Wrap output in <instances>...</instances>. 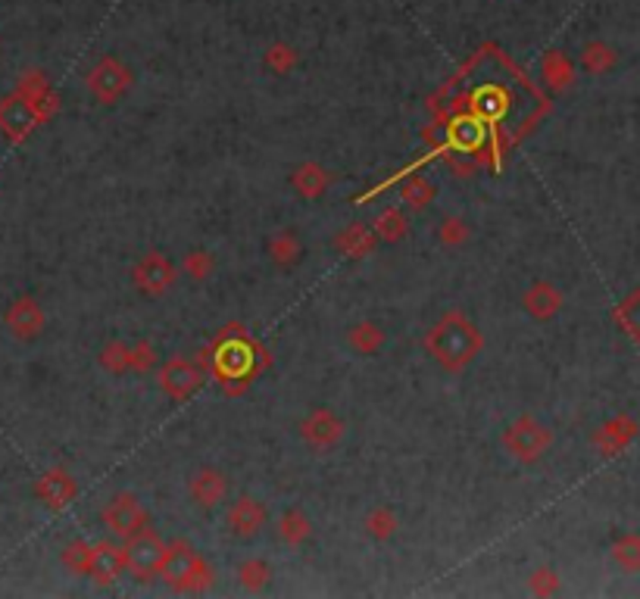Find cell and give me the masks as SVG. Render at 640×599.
<instances>
[{"label": "cell", "instance_id": "7a4b0ae2", "mask_svg": "<svg viewBox=\"0 0 640 599\" xmlns=\"http://www.w3.org/2000/svg\"><path fill=\"white\" fill-rule=\"evenodd\" d=\"M156 575L169 584L179 594H197V590H207L209 581H213V571L209 565L194 553V547L188 543H175V547H166V556H162Z\"/></svg>", "mask_w": 640, "mask_h": 599}, {"label": "cell", "instance_id": "52a82bcc", "mask_svg": "<svg viewBox=\"0 0 640 599\" xmlns=\"http://www.w3.org/2000/svg\"><path fill=\"white\" fill-rule=\"evenodd\" d=\"M172 281H175L172 260L156 253V250L134 265V288L144 290V294H162L166 288H172Z\"/></svg>", "mask_w": 640, "mask_h": 599}, {"label": "cell", "instance_id": "4fadbf2b", "mask_svg": "<svg viewBox=\"0 0 640 599\" xmlns=\"http://www.w3.org/2000/svg\"><path fill=\"white\" fill-rule=\"evenodd\" d=\"M190 496H194V502L200 509H213L219 506L222 500H226L228 493V478L222 472H216V468H203V472H197L194 478H190Z\"/></svg>", "mask_w": 640, "mask_h": 599}, {"label": "cell", "instance_id": "6da1fadb", "mask_svg": "<svg viewBox=\"0 0 640 599\" xmlns=\"http://www.w3.org/2000/svg\"><path fill=\"white\" fill-rule=\"evenodd\" d=\"M428 353L434 356V363H441L447 372L466 369L475 359V353L481 350V335L468 318L462 316H447L428 331Z\"/></svg>", "mask_w": 640, "mask_h": 599}, {"label": "cell", "instance_id": "3957f363", "mask_svg": "<svg viewBox=\"0 0 640 599\" xmlns=\"http://www.w3.org/2000/svg\"><path fill=\"white\" fill-rule=\"evenodd\" d=\"M550 431L541 425V421H534V419H515L513 425L503 431V447L509 449V453L515 456V459H522V462H534V459H541L543 453L550 449Z\"/></svg>", "mask_w": 640, "mask_h": 599}, {"label": "cell", "instance_id": "f1b7e54d", "mask_svg": "<svg viewBox=\"0 0 640 599\" xmlns=\"http://www.w3.org/2000/svg\"><path fill=\"white\" fill-rule=\"evenodd\" d=\"M294 63H297V53H294V47H288V44H272L269 53H265V66L275 72H288Z\"/></svg>", "mask_w": 640, "mask_h": 599}, {"label": "cell", "instance_id": "44dd1931", "mask_svg": "<svg viewBox=\"0 0 640 599\" xmlns=\"http://www.w3.org/2000/svg\"><path fill=\"white\" fill-rule=\"evenodd\" d=\"M350 344L357 353H366V356H372V353L381 350V344H385V335H381L378 325L366 322V325H357V328L350 331Z\"/></svg>", "mask_w": 640, "mask_h": 599}, {"label": "cell", "instance_id": "484cf974", "mask_svg": "<svg viewBox=\"0 0 640 599\" xmlns=\"http://www.w3.org/2000/svg\"><path fill=\"white\" fill-rule=\"evenodd\" d=\"M403 231H406V222H403V216H400L397 209H385V213L378 216V222H376V235L378 237H385V241H400Z\"/></svg>", "mask_w": 640, "mask_h": 599}, {"label": "cell", "instance_id": "603a6c76", "mask_svg": "<svg viewBox=\"0 0 640 599\" xmlns=\"http://www.w3.org/2000/svg\"><path fill=\"white\" fill-rule=\"evenodd\" d=\"M616 66V51L603 41H594V44L584 47V69L588 72H609Z\"/></svg>", "mask_w": 640, "mask_h": 599}, {"label": "cell", "instance_id": "2e32d148", "mask_svg": "<svg viewBox=\"0 0 640 599\" xmlns=\"http://www.w3.org/2000/svg\"><path fill=\"white\" fill-rule=\"evenodd\" d=\"M560 303H562V297L556 294V288L553 284H547V281H537L534 288L525 294V309L534 318H541V322L553 318L556 312H560Z\"/></svg>", "mask_w": 640, "mask_h": 599}, {"label": "cell", "instance_id": "4316f807", "mask_svg": "<svg viewBox=\"0 0 640 599\" xmlns=\"http://www.w3.org/2000/svg\"><path fill=\"white\" fill-rule=\"evenodd\" d=\"M543 75H547L550 85L562 88V85H569V78H571V63L562 57V53H550V57L543 60Z\"/></svg>", "mask_w": 640, "mask_h": 599}, {"label": "cell", "instance_id": "8fae6325", "mask_svg": "<svg viewBox=\"0 0 640 599\" xmlns=\"http://www.w3.org/2000/svg\"><path fill=\"white\" fill-rule=\"evenodd\" d=\"M265 521H269V512L263 509V502L250 500V496H241V500L231 502V509H228V515H226L228 530L235 537H241V540L260 534Z\"/></svg>", "mask_w": 640, "mask_h": 599}, {"label": "cell", "instance_id": "7c38bea8", "mask_svg": "<svg viewBox=\"0 0 640 599\" xmlns=\"http://www.w3.org/2000/svg\"><path fill=\"white\" fill-rule=\"evenodd\" d=\"M301 431H303V438H306V444L310 447L331 449L340 438H344V421H340L338 415L329 412V410H316L310 419L303 421Z\"/></svg>", "mask_w": 640, "mask_h": 599}, {"label": "cell", "instance_id": "30bf717a", "mask_svg": "<svg viewBox=\"0 0 640 599\" xmlns=\"http://www.w3.org/2000/svg\"><path fill=\"white\" fill-rule=\"evenodd\" d=\"M200 384H203V374L197 365H190L188 359H169L160 369V387L172 400H188Z\"/></svg>", "mask_w": 640, "mask_h": 599}, {"label": "cell", "instance_id": "9c48e42d", "mask_svg": "<svg viewBox=\"0 0 640 599\" xmlns=\"http://www.w3.org/2000/svg\"><path fill=\"white\" fill-rule=\"evenodd\" d=\"M6 328H10L13 337L19 340H35L44 328V312L32 297H16L10 306H6Z\"/></svg>", "mask_w": 640, "mask_h": 599}, {"label": "cell", "instance_id": "83f0119b", "mask_svg": "<svg viewBox=\"0 0 640 599\" xmlns=\"http://www.w3.org/2000/svg\"><path fill=\"white\" fill-rule=\"evenodd\" d=\"M431 197H434V188L428 185L425 179H410L403 185V200L410 203V207H415V209L428 207V203H431Z\"/></svg>", "mask_w": 640, "mask_h": 599}, {"label": "cell", "instance_id": "8992f818", "mask_svg": "<svg viewBox=\"0 0 640 599\" xmlns=\"http://www.w3.org/2000/svg\"><path fill=\"white\" fill-rule=\"evenodd\" d=\"M104 524L116 537H132L147 524V512L132 493H116L104 506Z\"/></svg>", "mask_w": 640, "mask_h": 599}, {"label": "cell", "instance_id": "5b68a950", "mask_svg": "<svg viewBox=\"0 0 640 599\" xmlns=\"http://www.w3.org/2000/svg\"><path fill=\"white\" fill-rule=\"evenodd\" d=\"M128 85H132V72L116 57H104L94 66V72L88 75V91H91L100 104H116V100L128 91Z\"/></svg>", "mask_w": 640, "mask_h": 599}, {"label": "cell", "instance_id": "ba28073f", "mask_svg": "<svg viewBox=\"0 0 640 599\" xmlns=\"http://www.w3.org/2000/svg\"><path fill=\"white\" fill-rule=\"evenodd\" d=\"M125 571V547L110 540H100L91 547V568L88 575L94 577V584L100 587H110V584L119 581V575Z\"/></svg>", "mask_w": 640, "mask_h": 599}, {"label": "cell", "instance_id": "5bb4252c", "mask_svg": "<svg viewBox=\"0 0 640 599\" xmlns=\"http://www.w3.org/2000/svg\"><path fill=\"white\" fill-rule=\"evenodd\" d=\"M35 113L29 110L23 97H10V100H0V132L6 134L10 141H23L25 134L32 132L35 125Z\"/></svg>", "mask_w": 640, "mask_h": 599}, {"label": "cell", "instance_id": "7402d4cb", "mask_svg": "<svg viewBox=\"0 0 640 599\" xmlns=\"http://www.w3.org/2000/svg\"><path fill=\"white\" fill-rule=\"evenodd\" d=\"M237 577H241V584L247 590H263L272 581V565L263 559H247L237 568Z\"/></svg>", "mask_w": 640, "mask_h": 599}, {"label": "cell", "instance_id": "4dcf8cb0", "mask_svg": "<svg viewBox=\"0 0 640 599\" xmlns=\"http://www.w3.org/2000/svg\"><path fill=\"white\" fill-rule=\"evenodd\" d=\"M603 438H609V444H616V447L628 444V440L635 438V421H631V419L609 421V425L603 428Z\"/></svg>", "mask_w": 640, "mask_h": 599}, {"label": "cell", "instance_id": "e0dca14e", "mask_svg": "<svg viewBox=\"0 0 640 599\" xmlns=\"http://www.w3.org/2000/svg\"><path fill=\"white\" fill-rule=\"evenodd\" d=\"M338 247L344 250V253H350V256H363V253H369V250L376 247V231L366 228V225H350V228L340 231Z\"/></svg>", "mask_w": 640, "mask_h": 599}, {"label": "cell", "instance_id": "d6986e66", "mask_svg": "<svg viewBox=\"0 0 640 599\" xmlns=\"http://www.w3.org/2000/svg\"><path fill=\"white\" fill-rule=\"evenodd\" d=\"M291 185L301 190L303 197H319L329 188V175H325L322 166H316V162H306V166H301L291 175Z\"/></svg>", "mask_w": 640, "mask_h": 599}, {"label": "cell", "instance_id": "ffe728a7", "mask_svg": "<svg viewBox=\"0 0 640 599\" xmlns=\"http://www.w3.org/2000/svg\"><path fill=\"white\" fill-rule=\"evenodd\" d=\"M269 256H272V263H278V265H294V263H301L303 247L291 231H282V235H275L269 241Z\"/></svg>", "mask_w": 640, "mask_h": 599}, {"label": "cell", "instance_id": "f546056e", "mask_svg": "<svg viewBox=\"0 0 640 599\" xmlns=\"http://www.w3.org/2000/svg\"><path fill=\"white\" fill-rule=\"evenodd\" d=\"M612 556H616V562H622L628 571H635L640 565V543L637 537H625V540H618L616 547H612Z\"/></svg>", "mask_w": 640, "mask_h": 599}, {"label": "cell", "instance_id": "277c9868", "mask_svg": "<svg viewBox=\"0 0 640 599\" xmlns=\"http://www.w3.org/2000/svg\"><path fill=\"white\" fill-rule=\"evenodd\" d=\"M162 556H166V543L162 537L151 528H141L138 534L128 537L125 547V571H132L138 581H147V577L156 575Z\"/></svg>", "mask_w": 640, "mask_h": 599}, {"label": "cell", "instance_id": "d4e9b609", "mask_svg": "<svg viewBox=\"0 0 640 599\" xmlns=\"http://www.w3.org/2000/svg\"><path fill=\"white\" fill-rule=\"evenodd\" d=\"M63 565H66V568L76 571V575H88V568H91V543H85V540L66 543V549H63Z\"/></svg>", "mask_w": 640, "mask_h": 599}, {"label": "cell", "instance_id": "e575fe53", "mask_svg": "<svg viewBox=\"0 0 640 599\" xmlns=\"http://www.w3.org/2000/svg\"><path fill=\"white\" fill-rule=\"evenodd\" d=\"M531 584H534V594H556V587H560V584H556V577L550 575V571H537Z\"/></svg>", "mask_w": 640, "mask_h": 599}, {"label": "cell", "instance_id": "ac0fdd59", "mask_svg": "<svg viewBox=\"0 0 640 599\" xmlns=\"http://www.w3.org/2000/svg\"><path fill=\"white\" fill-rule=\"evenodd\" d=\"M278 534H282V540L284 543H303V540H310V534H312V524L310 519L301 512V509H284V515H282V521H278Z\"/></svg>", "mask_w": 640, "mask_h": 599}, {"label": "cell", "instance_id": "1f68e13d", "mask_svg": "<svg viewBox=\"0 0 640 599\" xmlns=\"http://www.w3.org/2000/svg\"><path fill=\"white\" fill-rule=\"evenodd\" d=\"M100 363L110 372H125L128 369V346L125 344H110L100 353Z\"/></svg>", "mask_w": 640, "mask_h": 599}, {"label": "cell", "instance_id": "cb8c5ba5", "mask_svg": "<svg viewBox=\"0 0 640 599\" xmlns=\"http://www.w3.org/2000/svg\"><path fill=\"white\" fill-rule=\"evenodd\" d=\"M366 530H369L376 540H387V537L397 530V515L387 506H376L369 515H366Z\"/></svg>", "mask_w": 640, "mask_h": 599}, {"label": "cell", "instance_id": "d6a6232c", "mask_svg": "<svg viewBox=\"0 0 640 599\" xmlns=\"http://www.w3.org/2000/svg\"><path fill=\"white\" fill-rule=\"evenodd\" d=\"M209 269H213V260H209V253H203V250H194V253L185 256V272L190 278H197V281H203V278L209 275Z\"/></svg>", "mask_w": 640, "mask_h": 599}, {"label": "cell", "instance_id": "836d02e7", "mask_svg": "<svg viewBox=\"0 0 640 599\" xmlns=\"http://www.w3.org/2000/svg\"><path fill=\"white\" fill-rule=\"evenodd\" d=\"M438 235H441V241H447V244H459V241H466L468 237V228L459 219H447L444 225H441Z\"/></svg>", "mask_w": 640, "mask_h": 599}, {"label": "cell", "instance_id": "9a60e30c", "mask_svg": "<svg viewBox=\"0 0 640 599\" xmlns=\"http://www.w3.org/2000/svg\"><path fill=\"white\" fill-rule=\"evenodd\" d=\"M76 493H79L76 481H72L66 472H51L38 481V496L44 500V506H51V509H63L66 502L76 500Z\"/></svg>", "mask_w": 640, "mask_h": 599}]
</instances>
